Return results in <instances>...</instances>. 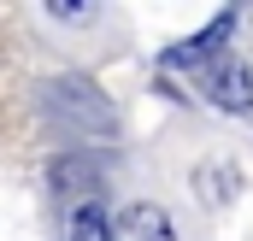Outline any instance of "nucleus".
Here are the masks:
<instances>
[{"label":"nucleus","instance_id":"nucleus-1","mask_svg":"<svg viewBox=\"0 0 253 241\" xmlns=\"http://www.w3.org/2000/svg\"><path fill=\"white\" fill-rule=\"evenodd\" d=\"M47 106L65 112L71 129H100V135H106V129L118 123V118H112V106L100 100V88L83 82V77H59V82H47Z\"/></svg>","mask_w":253,"mask_h":241},{"label":"nucleus","instance_id":"nucleus-2","mask_svg":"<svg viewBox=\"0 0 253 241\" xmlns=\"http://www.w3.org/2000/svg\"><path fill=\"white\" fill-rule=\"evenodd\" d=\"M206 94L224 112H253V71L236 53H218V59L206 65Z\"/></svg>","mask_w":253,"mask_h":241},{"label":"nucleus","instance_id":"nucleus-3","mask_svg":"<svg viewBox=\"0 0 253 241\" xmlns=\"http://www.w3.org/2000/svg\"><path fill=\"white\" fill-rule=\"evenodd\" d=\"M112 241H177V230H171L165 206H153V200H135V206H124V212H118Z\"/></svg>","mask_w":253,"mask_h":241},{"label":"nucleus","instance_id":"nucleus-4","mask_svg":"<svg viewBox=\"0 0 253 241\" xmlns=\"http://www.w3.org/2000/svg\"><path fill=\"white\" fill-rule=\"evenodd\" d=\"M230 30H236V12H218L200 36H189V41H177L171 53H165V65H212L218 59V47L230 41Z\"/></svg>","mask_w":253,"mask_h":241},{"label":"nucleus","instance_id":"nucleus-5","mask_svg":"<svg viewBox=\"0 0 253 241\" xmlns=\"http://www.w3.org/2000/svg\"><path fill=\"white\" fill-rule=\"evenodd\" d=\"M71 241H112V218H106V212L88 200V206L71 218Z\"/></svg>","mask_w":253,"mask_h":241},{"label":"nucleus","instance_id":"nucleus-6","mask_svg":"<svg viewBox=\"0 0 253 241\" xmlns=\"http://www.w3.org/2000/svg\"><path fill=\"white\" fill-rule=\"evenodd\" d=\"M47 12H53V18H59V24H83V18H88V6H65V0H53V6H47Z\"/></svg>","mask_w":253,"mask_h":241}]
</instances>
